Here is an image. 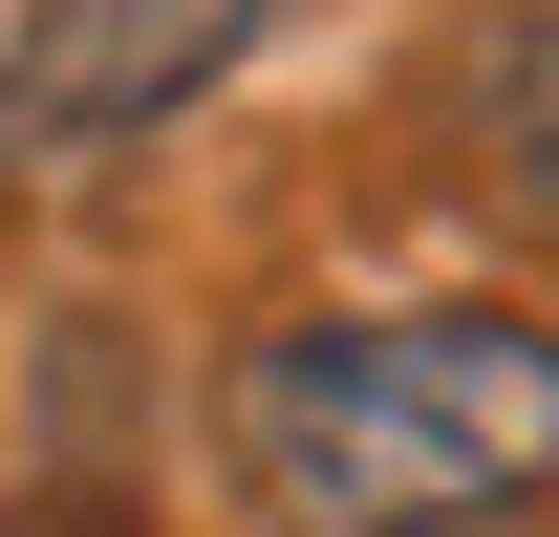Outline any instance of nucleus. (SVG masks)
Instances as JSON below:
<instances>
[{
    "label": "nucleus",
    "instance_id": "1",
    "mask_svg": "<svg viewBox=\"0 0 559 537\" xmlns=\"http://www.w3.org/2000/svg\"><path fill=\"white\" fill-rule=\"evenodd\" d=\"M237 473L301 537H495L559 494V323L516 301H345L237 344Z\"/></svg>",
    "mask_w": 559,
    "mask_h": 537
},
{
    "label": "nucleus",
    "instance_id": "2",
    "mask_svg": "<svg viewBox=\"0 0 559 537\" xmlns=\"http://www.w3.org/2000/svg\"><path fill=\"white\" fill-rule=\"evenodd\" d=\"M280 0H66L0 44V151H130L151 108H194Z\"/></svg>",
    "mask_w": 559,
    "mask_h": 537
},
{
    "label": "nucleus",
    "instance_id": "3",
    "mask_svg": "<svg viewBox=\"0 0 559 537\" xmlns=\"http://www.w3.org/2000/svg\"><path fill=\"white\" fill-rule=\"evenodd\" d=\"M452 151H474V194L516 237H559V0H495L452 44Z\"/></svg>",
    "mask_w": 559,
    "mask_h": 537
}]
</instances>
